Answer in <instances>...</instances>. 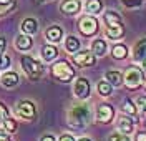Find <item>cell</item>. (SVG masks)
Instances as JSON below:
<instances>
[{"label": "cell", "mask_w": 146, "mask_h": 141, "mask_svg": "<svg viewBox=\"0 0 146 141\" xmlns=\"http://www.w3.org/2000/svg\"><path fill=\"white\" fill-rule=\"evenodd\" d=\"M42 55H43V58H45L46 62H52L55 56L58 55V50L55 47H52V45H46V47L42 48Z\"/></svg>", "instance_id": "21"}, {"label": "cell", "mask_w": 146, "mask_h": 141, "mask_svg": "<svg viewBox=\"0 0 146 141\" xmlns=\"http://www.w3.org/2000/svg\"><path fill=\"white\" fill-rule=\"evenodd\" d=\"M65 48H66L68 52H78V48H80V40L75 38V37H68L66 42H65Z\"/></svg>", "instance_id": "22"}, {"label": "cell", "mask_w": 146, "mask_h": 141, "mask_svg": "<svg viewBox=\"0 0 146 141\" xmlns=\"http://www.w3.org/2000/svg\"><path fill=\"white\" fill-rule=\"evenodd\" d=\"M126 47L125 45H116V47H113V58H116V60H121V58H125L126 56Z\"/></svg>", "instance_id": "24"}, {"label": "cell", "mask_w": 146, "mask_h": 141, "mask_svg": "<svg viewBox=\"0 0 146 141\" xmlns=\"http://www.w3.org/2000/svg\"><path fill=\"white\" fill-rule=\"evenodd\" d=\"M15 113L20 118H25V120H32L35 116V106L32 101H18L15 106Z\"/></svg>", "instance_id": "5"}, {"label": "cell", "mask_w": 146, "mask_h": 141, "mask_svg": "<svg viewBox=\"0 0 146 141\" xmlns=\"http://www.w3.org/2000/svg\"><path fill=\"white\" fill-rule=\"evenodd\" d=\"M91 50L95 52V55H105L106 53V42L105 40H101V38H98V40H95L93 42V45H91Z\"/></svg>", "instance_id": "18"}, {"label": "cell", "mask_w": 146, "mask_h": 141, "mask_svg": "<svg viewBox=\"0 0 146 141\" xmlns=\"http://www.w3.org/2000/svg\"><path fill=\"white\" fill-rule=\"evenodd\" d=\"M22 66H23V70H25V73H27L32 80H38L42 73H43V66L40 62H36L35 58H32V56H23L22 58Z\"/></svg>", "instance_id": "2"}, {"label": "cell", "mask_w": 146, "mask_h": 141, "mask_svg": "<svg viewBox=\"0 0 146 141\" xmlns=\"http://www.w3.org/2000/svg\"><path fill=\"white\" fill-rule=\"evenodd\" d=\"M73 91L75 95L78 96V98H88V95H90V83H88V80L86 78H78L76 81H75V86H73Z\"/></svg>", "instance_id": "7"}, {"label": "cell", "mask_w": 146, "mask_h": 141, "mask_svg": "<svg viewBox=\"0 0 146 141\" xmlns=\"http://www.w3.org/2000/svg\"><path fill=\"white\" fill-rule=\"evenodd\" d=\"M136 141H146V133H138L136 134Z\"/></svg>", "instance_id": "36"}, {"label": "cell", "mask_w": 146, "mask_h": 141, "mask_svg": "<svg viewBox=\"0 0 146 141\" xmlns=\"http://www.w3.org/2000/svg\"><path fill=\"white\" fill-rule=\"evenodd\" d=\"M141 80H143V73H141L139 68H135V66L129 68L126 71V75H125V83H126L128 88H136V86H139Z\"/></svg>", "instance_id": "6"}, {"label": "cell", "mask_w": 146, "mask_h": 141, "mask_svg": "<svg viewBox=\"0 0 146 141\" xmlns=\"http://www.w3.org/2000/svg\"><path fill=\"white\" fill-rule=\"evenodd\" d=\"M0 83L3 85L5 88H12V86H15L18 83V75L15 71H7L5 75L0 78Z\"/></svg>", "instance_id": "11"}, {"label": "cell", "mask_w": 146, "mask_h": 141, "mask_svg": "<svg viewBox=\"0 0 146 141\" xmlns=\"http://www.w3.org/2000/svg\"><path fill=\"white\" fill-rule=\"evenodd\" d=\"M105 22H106V27L121 25V17H119L116 12H111V10H108V12L105 13Z\"/></svg>", "instance_id": "14"}, {"label": "cell", "mask_w": 146, "mask_h": 141, "mask_svg": "<svg viewBox=\"0 0 146 141\" xmlns=\"http://www.w3.org/2000/svg\"><path fill=\"white\" fill-rule=\"evenodd\" d=\"M136 105L143 110V111H146V96H139L136 100Z\"/></svg>", "instance_id": "32"}, {"label": "cell", "mask_w": 146, "mask_h": 141, "mask_svg": "<svg viewBox=\"0 0 146 141\" xmlns=\"http://www.w3.org/2000/svg\"><path fill=\"white\" fill-rule=\"evenodd\" d=\"M113 108L110 106V105H100L98 106V111H96V118L100 120L101 123H110L111 121V118H113Z\"/></svg>", "instance_id": "9"}, {"label": "cell", "mask_w": 146, "mask_h": 141, "mask_svg": "<svg viewBox=\"0 0 146 141\" xmlns=\"http://www.w3.org/2000/svg\"><path fill=\"white\" fill-rule=\"evenodd\" d=\"M86 12H90L93 15L100 13L101 12V2L100 0H88V3H86Z\"/></svg>", "instance_id": "23"}, {"label": "cell", "mask_w": 146, "mask_h": 141, "mask_svg": "<svg viewBox=\"0 0 146 141\" xmlns=\"http://www.w3.org/2000/svg\"><path fill=\"white\" fill-rule=\"evenodd\" d=\"M123 32H125L123 23H121V25H115V27H106V35H108V38H111V40H118V38H121Z\"/></svg>", "instance_id": "17"}, {"label": "cell", "mask_w": 146, "mask_h": 141, "mask_svg": "<svg viewBox=\"0 0 146 141\" xmlns=\"http://www.w3.org/2000/svg\"><path fill=\"white\" fill-rule=\"evenodd\" d=\"M7 118H9V110L0 103V121H5Z\"/></svg>", "instance_id": "30"}, {"label": "cell", "mask_w": 146, "mask_h": 141, "mask_svg": "<svg viewBox=\"0 0 146 141\" xmlns=\"http://www.w3.org/2000/svg\"><path fill=\"white\" fill-rule=\"evenodd\" d=\"M3 50H5V40H3V38H0V55L3 53Z\"/></svg>", "instance_id": "38"}, {"label": "cell", "mask_w": 146, "mask_h": 141, "mask_svg": "<svg viewBox=\"0 0 146 141\" xmlns=\"http://www.w3.org/2000/svg\"><path fill=\"white\" fill-rule=\"evenodd\" d=\"M9 65H10V58L7 55H0V70H5V68H9Z\"/></svg>", "instance_id": "29"}, {"label": "cell", "mask_w": 146, "mask_h": 141, "mask_svg": "<svg viewBox=\"0 0 146 141\" xmlns=\"http://www.w3.org/2000/svg\"><path fill=\"white\" fill-rule=\"evenodd\" d=\"M22 32L23 33H27V35H32V33H35L36 32V28H38V25H36V22L33 19H27V20H23L22 22Z\"/></svg>", "instance_id": "15"}, {"label": "cell", "mask_w": 146, "mask_h": 141, "mask_svg": "<svg viewBox=\"0 0 146 141\" xmlns=\"http://www.w3.org/2000/svg\"><path fill=\"white\" fill-rule=\"evenodd\" d=\"M123 111L131 115V116H136V105L133 101H129V100H126V103L123 105Z\"/></svg>", "instance_id": "26"}, {"label": "cell", "mask_w": 146, "mask_h": 141, "mask_svg": "<svg viewBox=\"0 0 146 141\" xmlns=\"http://www.w3.org/2000/svg\"><path fill=\"white\" fill-rule=\"evenodd\" d=\"M9 141H10V140H9Z\"/></svg>", "instance_id": "41"}, {"label": "cell", "mask_w": 146, "mask_h": 141, "mask_svg": "<svg viewBox=\"0 0 146 141\" xmlns=\"http://www.w3.org/2000/svg\"><path fill=\"white\" fill-rule=\"evenodd\" d=\"M62 35H63V32H62V28L60 27H50L48 30H46V38H48V42H53V43H56V42H60L62 40Z\"/></svg>", "instance_id": "13"}, {"label": "cell", "mask_w": 146, "mask_h": 141, "mask_svg": "<svg viewBox=\"0 0 146 141\" xmlns=\"http://www.w3.org/2000/svg\"><path fill=\"white\" fill-rule=\"evenodd\" d=\"M12 2H13V0H0V7H5V9H7L9 5H12Z\"/></svg>", "instance_id": "34"}, {"label": "cell", "mask_w": 146, "mask_h": 141, "mask_svg": "<svg viewBox=\"0 0 146 141\" xmlns=\"http://www.w3.org/2000/svg\"><path fill=\"white\" fill-rule=\"evenodd\" d=\"M110 141H129V138L126 134H121V133H113L110 136Z\"/></svg>", "instance_id": "28"}, {"label": "cell", "mask_w": 146, "mask_h": 141, "mask_svg": "<svg viewBox=\"0 0 146 141\" xmlns=\"http://www.w3.org/2000/svg\"><path fill=\"white\" fill-rule=\"evenodd\" d=\"M118 128H119V131H123L125 134H128V133H131L133 131V120L131 118H121L118 121Z\"/></svg>", "instance_id": "19"}, {"label": "cell", "mask_w": 146, "mask_h": 141, "mask_svg": "<svg viewBox=\"0 0 146 141\" xmlns=\"http://www.w3.org/2000/svg\"><path fill=\"white\" fill-rule=\"evenodd\" d=\"M91 120V110L88 105H76L68 111V123L73 128H85Z\"/></svg>", "instance_id": "1"}, {"label": "cell", "mask_w": 146, "mask_h": 141, "mask_svg": "<svg viewBox=\"0 0 146 141\" xmlns=\"http://www.w3.org/2000/svg\"><path fill=\"white\" fill-rule=\"evenodd\" d=\"M9 134H7V131H2L0 130V141H9Z\"/></svg>", "instance_id": "33"}, {"label": "cell", "mask_w": 146, "mask_h": 141, "mask_svg": "<svg viewBox=\"0 0 146 141\" xmlns=\"http://www.w3.org/2000/svg\"><path fill=\"white\" fill-rule=\"evenodd\" d=\"M60 141H75V138H73L72 134H63V136L60 138Z\"/></svg>", "instance_id": "35"}, {"label": "cell", "mask_w": 146, "mask_h": 141, "mask_svg": "<svg viewBox=\"0 0 146 141\" xmlns=\"http://www.w3.org/2000/svg\"><path fill=\"white\" fill-rule=\"evenodd\" d=\"M98 91H100V95H103V96L111 95V83H108V81H100V83H98Z\"/></svg>", "instance_id": "25"}, {"label": "cell", "mask_w": 146, "mask_h": 141, "mask_svg": "<svg viewBox=\"0 0 146 141\" xmlns=\"http://www.w3.org/2000/svg\"><path fill=\"white\" fill-rule=\"evenodd\" d=\"M106 81L115 85V86H119V85L123 83V76H121L119 71H108L106 73Z\"/></svg>", "instance_id": "20"}, {"label": "cell", "mask_w": 146, "mask_h": 141, "mask_svg": "<svg viewBox=\"0 0 146 141\" xmlns=\"http://www.w3.org/2000/svg\"><path fill=\"white\" fill-rule=\"evenodd\" d=\"M15 45H17L18 50H28V48L32 47V38L28 37L27 33H22L20 37H17Z\"/></svg>", "instance_id": "16"}, {"label": "cell", "mask_w": 146, "mask_h": 141, "mask_svg": "<svg viewBox=\"0 0 146 141\" xmlns=\"http://www.w3.org/2000/svg\"><path fill=\"white\" fill-rule=\"evenodd\" d=\"M52 73H53L58 80H62V81H70L73 76H75V70H73L66 62L62 60V62H56V63L52 66Z\"/></svg>", "instance_id": "3"}, {"label": "cell", "mask_w": 146, "mask_h": 141, "mask_svg": "<svg viewBox=\"0 0 146 141\" xmlns=\"http://www.w3.org/2000/svg\"><path fill=\"white\" fill-rule=\"evenodd\" d=\"M80 10V2L78 0H65L62 3V12L63 13H68V15H73Z\"/></svg>", "instance_id": "12"}, {"label": "cell", "mask_w": 146, "mask_h": 141, "mask_svg": "<svg viewBox=\"0 0 146 141\" xmlns=\"http://www.w3.org/2000/svg\"><path fill=\"white\" fill-rule=\"evenodd\" d=\"M78 141H91V140H88V138H82V140H78Z\"/></svg>", "instance_id": "40"}, {"label": "cell", "mask_w": 146, "mask_h": 141, "mask_svg": "<svg viewBox=\"0 0 146 141\" xmlns=\"http://www.w3.org/2000/svg\"><path fill=\"white\" fill-rule=\"evenodd\" d=\"M78 28H80V32H82L83 35L90 37V35H93L98 30V22H96V19H93V17L88 15V17H83L78 22Z\"/></svg>", "instance_id": "4"}, {"label": "cell", "mask_w": 146, "mask_h": 141, "mask_svg": "<svg viewBox=\"0 0 146 141\" xmlns=\"http://www.w3.org/2000/svg\"><path fill=\"white\" fill-rule=\"evenodd\" d=\"M40 141H55V138L52 136V134H45V136H43Z\"/></svg>", "instance_id": "37"}, {"label": "cell", "mask_w": 146, "mask_h": 141, "mask_svg": "<svg viewBox=\"0 0 146 141\" xmlns=\"http://www.w3.org/2000/svg\"><path fill=\"white\" fill-rule=\"evenodd\" d=\"M126 7H139L141 5V0H121Z\"/></svg>", "instance_id": "31"}, {"label": "cell", "mask_w": 146, "mask_h": 141, "mask_svg": "<svg viewBox=\"0 0 146 141\" xmlns=\"http://www.w3.org/2000/svg\"><path fill=\"white\" fill-rule=\"evenodd\" d=\"M73 62L80 66H90L95 63V53L91 52H80L73 56Z\"/></svg>", "instance_id": "8"}, {"label": "cell", "mask_w": 146, "mask_h": 141, "mask_svg": "<svg viewBox=\"0 0 146 141\" xmlns=\"http://www.w3.org/2000/svg\"><path fill=\"white\" fill-rule=\"evenodd\" d=\"M133 58L136 62H143L146 58V38H141L133 48Z\"/></svg>", "instance_id": "10"}, {"label": "cell", "mask_w": 146, "mask_h": 141, "mask_svg": "<svg viewBox=\"0 0 146 141\" xmlns=\"http://www.w3.org/2000/svg\"><path fill=\"white\" fill-rule=\"evenodd\" d=\"M3 124H5V130L10 131V133H15V130H17V123L13 121V120H9V118H7V120L3 121Z\"/></svg>", "instance_id": "27"}, {"label": "cell", "mask_w": 146, "mask_h": 141, "mask_svg": "<svg viewBox=\"0 0 146 141\" xmlns=\"http://www.w3.org/2000/svg\"><path fill=\"white\" fill-rule=\"evenodd\" d=\"M143 70H145V71H146V58H145V60H143Z\"/></svg>", "instance_id": "39"}]
</instances>
